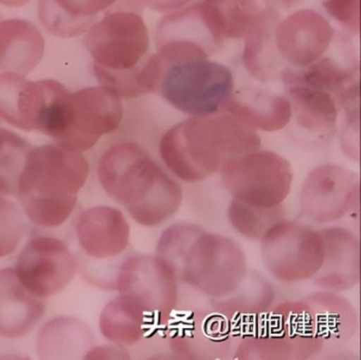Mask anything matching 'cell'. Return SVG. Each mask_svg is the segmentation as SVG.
Returning a JSON list of instances; mask_svg holds the SVG:
<instances>
[{
    "mask_svg": "<svg viewBox=\"0 0 361 360\" xmlns=\"http://www.w3.org/2000/svg\"><path fill=\"white\" fill-rule=\"evenodd\" d=\"M324 349L314 311L305 298L264 311L245 328L238 359H307Z\"/></svg>",
    "mask_w": 361,
    "mask_h": 360,
    "instance_id": "cell-7",
    "label": "cell"
},
{
    "mask_svg": "<svg viewBox=\"0 0 361 360\" xmlns=\"http://www.w3.org/2000/svg\"><path fill=\"white\" fill-rule=\"evenodd\" d=\"M98 177L105 192L141 226L164 224L183 203L180 184L133 142L115 144L102 155Z\"/></svg>",
    "mask_w": 361,
    "mask_h": 360,
    "instance_id": "cell-2",
    "label": "cell"
},
{
    "mask_svg": "<svg viewBox=\"0 0 361 360\" xmlns=\"http://www.w3.org/2000/svg\"><path fill=\"white\" fill-rule=\"evenodd\" d=\"M114 288L134 299L161 324L170 321L178 301L176 275L157 254H137L126 258L120 266Z\"/></svg>",
    "mask_w": 361,
    "mask_h": 360,
    "instance_id": "cell-12",
    "label": "cell"
},
{
    "mask_svg": "<svg viewBox=\"0 0 361 360\" xmlns=\"http://www.w3.org/2000/svg\"><path fill=\"white\" fill-rule=\"evenodd\" d=\"M359 178L341 165H320L308 173L302 184L301 213L318 224L337 222L358 207Z\"/></svg>",
    "mask_w": 361,
    "mask_h": 360,
    "instance_id": "cell-14",
    "label": "cell"
},
{
    "mask_svg": "<svg viewBox=\"0 0 361 360\" xmlns=\"http://www.w3.org/2000/svg\"><path fill=\"white\" fill-rule=\"evenodd\" d=\"M92 334L84 322L73 317L48 321L37 336V354L42 359H75L92 347Z\"/></svg>",
    "mask_w": 361,
    "mask_h": 360,
    "instance_id": "cell-27",
    "label": "cell"
},
{
    "mask_svg": "<svg viewBox=\"0 0 361 360\" xmlns=\"http://www.w3.org/2000/svg\"><path fill=\"white\" fill-rule=\"evenodd\" d=\"M139 4L117 0L83 38L101 86L126 99L145 93L138 72L149 51V35Z\"/></svg>",
    "mask_w": 361,
    "mask_h": 360,
    "instance_id": "cell-4",
    "label": "cell"
},
{
    "mask_svg": "<svg viewBox=\"0 0 361 360\" xmlns=\"http://www.w3.org/2000/svg\"><path fill=\"white\" fill-rule=\"evenodd\" d=\"M67 92L58 80L32 82L12 72L0 73V119L22 131L43 133L56 104Z\"/></svg>",
    "mask_w": 361,
    "mask_h": 360,
    "instance_id": "cell-13",
    "label": "cell"
},
{
    "mask_svg": "<svg viewBox=\"0 0 361 360\" xmlns=\"http://www.w3.org/2000/svg\"><path fill=\"white\" fill-rule=\"evenodd\" d=\"M44 51L45 40L32 23L0 20V69L26 76L37 67Z\"/></svg>",
    "mask_w": 361,
    "mask_h": 360,
    "instance_id": "cell-23",
    "label": "cell"
},
{
    "mask_svg": "<svg viewBox=\"0 0 361 360\" xmlns=\"http://www.w3.org/2000/svg\"><path fill=\"white\" fill-rule=\"evenodd\" d=\"M31 150L32 146L26 140L0 126V194H18L20 175Z\"/></svg>",
    "mask_w": 361,
    "mask_h": 360,
    "instance_id": "cell-32",
    "label": "cell"
},
{
    "mask_svg": "<svg viewBox=\"0 0 361 360\" xmlns=\"http://www.w3.org/2000/svg\"><path fill=\"white\" fill-rule=\"evenodd\" d=\"M322 8L329 17L350 33H359V0H323Z\"/></svg>",
    "mask_w": 361,
    "mask_h": 360,
    "instance_id": "cell-34",
    "label": "cell"
},
{
    "mask_svg": "<svg viewBox=\"0 0 361 360\" xmlns=\"http://www.w3.org/2000/svg\"><path fill=\"white\" fill-rule=\"evenodd\" d=\"M274 36L281 59L293 69H303L331 50L336 32L322 14L301 8L276 23Z\"/></svg>",
    "mask_w": 361,
    "mask_h": 360,
    "instance_id": "cell-16",
    "label": "cell"
},
{
    "mask_svg": "<svg viewBox=\"0 0 361 360\" xmlns=\"http://www.w3.org/2000/svg\"><path fill=\"white\" fill-rule=\"evenodd\" d=\"M156 254L172 267L178 282L211 300L233 294L248 273L244 251L235 241L193 222L169 227Z\"/></svg>",
    "mask_w": 361,
    "mask_h": 360,
    "instance_id": "cell-1",
    "label": "cell"
},
{
    "mask_svg": "<svg viewBox=\"0 0 361 360\" xmlns=\"http://www.w3.org/2000/svg\"><path fill=\"white\" fill-rule=\"evenodd\" d=\"M224 40L245 38L262 11L257 0H202Z\"/></svg>",
    "mask_w": 361,
    "mask_h": 360,
    "instance_id": "cell-30",
    "label": "cell"
},
{
    "mask_svg": "<svg viewBox=\"0 0 361 360\" xmlns=\"http://www.w3.org/2000/svg\"><path fill=\"white\" fill-rule=\"evenodd\" d=\"M312 306L317 328L325 349L339 347L356 332L357 317L353 305L337 292H319L305 296Z\"/></svg>",
    "mask_w": 361,
    "mask_h": 360,
    "instance_id": "cell-26",
    "label": "cell"
},
{
    "mask_svg": "<svg viewBox=\"0 0 361 360\" xmlns=\"http://www.w3.org/2000/svg\"><path fill=\"white\" fill-rule=\"evenodd\" d=\"M176 40L198 44L209 55L217 52L225 42L204 1L171 12L159 21L156 46Z\"/></svg>",
    "mask_w": 361,
    "mask_h": 360,
    "instance_id": "cell-22",
    "label": "cell"
},
{
    "mask_svg": "<svg viewBox=\"0 0 361 360\" xmlns=\"http://www.w3.org/2000/svg\"><path fill=\"white\" fill-rule=\"evenodd\" d=\"M138 78L145 93H158L192 116L216 114L234 88L231 70L209 57L166 63L154 54L145 59Z\"/></svg>",
    "mask_w": 361,
    "mask_h": 360,
    "instance_id": "cell-6",
    "label": "cell"
},
{
    "mask_svg": "<svg viewBox=\"0 0 361 360\" xmlns=\"http://www.w3.org/2000/svg\"><path fill=\"white\" fill-rule=\"evenodd\" d=\"M77 269L66 244L56 237L31 239L20 251L14 268L20 283L35 296L45 299L60 294Z\"/></svg>",
    "mask_w": 361,
    "mask_h": 360,
    "instance_id": "cell-15",
    "label": "cell"
},
{
    "mask_svg": "<svg viewBox=\"0 0 361 360\" xmlns=\"http://www.w3.org/2000/svg\"><path fill=\"white\" fill-rule=\"evenodd\" d=\"M247 324L216 301L174 319L169 328L173 351L190 359H219L238 347Z\"/></svg>",
    "mask_w": 361,
    "mask_h": 360,
    "instance_id": "cell-10",
    "label": "cell"
},
{
    "mask_svg": "<svg viewBox=\"0 0 361 360\" xmlns=\"http://www.w3.org/2000/svg\"><path fill=\"white\" fill-rule=\"evenodd\" d=\"M261 146L257 131L232 114L191 116L171 127L160 140L162 161L179 179L206 180L229 159Z\"/></svg>",
    "mask_w": 361,
    "mask_h": 360,
    "instance_id": "cell-3",
    "label": "cell"
},
{
    "mask_svg": "<svg viewBox=\"0 0 361 360\" xmlns=\"http://www.w3.org/2000/svg\"><path fill=\"white\" fill-rule=\"evenodd\" d=\"M90 171L82 152L59 144L32 148L16 194L27 217L45 228L62 226L75 210Z\"/></svg>",
    "mask_w": 361,
    "mask_h": 360,
    "instance_id": "cell-5",
    "label": "cell"
},
{
    "mask_svg": "<svg viewBox=\"0 0 361 360\" xmlns=\"http://www.w3.org/2000/svg\"><path fill=\"white\" fill-rule=\"evenodd\" d=\"M324 241V258L312 279L319 287L344 292L359 282V239L350 229L329 227L320 230Z\"/></svg>",
    "mask_w": 361,
    "mask_h": 360,
    "instance_id": "cell-18",
    "label": "cell"
},
{
    "mask_svg": "<svg viewBox=\"0 0 361 360\" xmlns=\"http://www.w3.org/2000/svg\"><path fill=\"white\" fill-rule=\"evenodd\" d=\"M123 112L121 97L106 87L68 91L56 106L44 135L67 150L83 152L119 127Z\"/></svg>",
    "mask_w": 361,
    "mask_h": 360,
    "instance_id": "cell-8",
    "label": "cell"
},
{
    "mask_svg": "<svg viewBox=\"0 0 361 360\" xmlns=\"http://www.w3.org/2000/svg\"><path fill=\"white\" fill-rule=\"evenodd\" d=\"M276 23L274 13L263 10L245 36V67L251 76L264 82L280 78L283 71L280 67L282 59L274 44Z\"/></svg>",
    "mask_w": 361,
    "mask_h": 360,
    "instance_id": "cell-28",
    "label": "cell"
},
{
    "mask_svg": "<svg viewBox=\"0 0 361 360\" xmlns=\"http://www.w3.org/2000/svg\"><path fill=\"white\" fill-rule=\"evenodd\" d=\"M26 232V222L18 203L0 196V258L18 249Z\"/></svg>",
    "mask_w": 361,
    "mask_h": 360,
    "instance_id": "cell-33",
    "label": "cell"
},
{
    "mask_svg": "<svg viewBox=\"0 0 361 360\" xmlns=\"http://www.w3.org/2000/svg\"><path fill=\"white\" fill-rule=\"evenodd\" d=\"M141 4L160 13H170L187 6L191 0H138Z\"/></svg>",
    "mask_w": 361,
    "mask_h": 360,
    "instance_id": "cell-36",
    "label": "cell"
},
{
    "mask_svg": "<svg viewBox=\"0 0 361 360\" xmlns=\"http://www.w3.org/2000/svg\"><path fill=\"white\" fill-rule=\"evenodd\" d=\"M223 108L255 131L267 133L281 131L293 118L288 97L255 87L232 92Z\"/></svg>",
    "mask_w": 361,
    "mask_h": 360,
    "instance_id": "cell-21",
    "label": "cell"
},
{
    "mask_svg": "<svg viewBox=\"0 0 361 360\" xmlns=\"http://www.w3.org/2000/svg\"><path fill=\"white\" fill-rule=\"evenodd\" d=\"M298 125L310 135L324 136L336 126L338 108L331 93L303 85L287 87Z\"/></svg>",
    "mask_w": 361,
    "mask_h": 360,
    "instance_id": "cell-29",
    "label": "cell"
},
{
    "mask_svg": "<svg viewBox=\"0 0 361 360\" xmlns=\"http://www.w3.org/2000/svg\"><path fill=\"white\" fill-rule=\"evenodd\" d=\"M305 1H307V0H282V4L284 8H295V6H299V4Z\"/></svg>",
    "mask_w": 361,
    "mask_h": 360,
    "instance_id": "cell-38",
    "label": "cell"
},
{
    "mask_svg": "<svg viewBox=\"0 0 361 360\" xmlns=\"http://www.w3.org/2000/svg\"><path fill=\"white\" fill-rule=\"evenodd\" d=\"M158 325L161 323L155 317L134 299L123 294L107 303L100 316L103 336L122 347L136 344Z\"/></svg>",
    "mask_w": 361,
    "mask_h": 360,
    "instance_id": "cell-25",
    "label": "cell"
},
{
    "mask_svg": "<svg viewBox=\"0 0 361 360\" xmlns=\"http://www.w3.org/2000/svg\"><path fill=\"white\" fill-rule=\"evenodd\" d=\"M259 241L264 266L274 279L283 283L312 279L322 265V235L308 224L281 220Z\"/></svg>",
    "mask_w": 361,
    "mask_h": 360,
    "instance_id": "cell-11",
    "label": "cell"
},
{
    "mask_svg": "<svg viewBox=\"0 0 361 360\" xmlns=\"http://www.w3.org/2000/svg\"><path fill=\"white\" fill-rule=\"evenodd\" d=\"M117 0H39V18L52 35L69 38L86 33Z\"/></svg>",
    "mask_w": 361,
    "mask_h": 360,
    "instance_id": "cell-24",
    "label": "cell"
},
{
    "mask_svg": "<svg viewBox=\"0 0 361 360\" xmlns=\"http://www.w3.org/2000/svg\"><path fill=\"white\" fill-rule=\"evenodd\" d=\"M31 0H0V4L11 8H20V6H26Z\"/></svg>",
    "mask_w": 361,
    "mask_h": 360,
    "instance_id": "cell-37",
    "label": "cell"
},
{
    "mask_svg": "<svg viewBox=\"0 0 361 360\" xmlns=\"http://www.w3.org/2000/svg\"><path fill=\"white\" fill-rule=\"evenodd\" d=\"M335 55H324L316 63L303 69H283L281 78L287 87L303 85L329 93L341 95L354 85L358 74L352 46L344 38H337Z\"/></svg>",
    "mask_w": 361,
    "mask_h": 360,
    "instance_id": "cell-19",
    "label": "cell"
},
{
    "mask_svg": "<svg viewBox=\"0 0 361 360\" xmlns=\"http://www.w3.org/2000/svg\"><path fill=\"white\" fill-rule=\"evenodd\" d=\"M219 173L233 199L261 208L283 205L293 180V167L285 157L259 148L229 159Z\"/></svg>",
    "mask_w": 361,
    "mask_h": 360,
    "instance_id": "cell-9",
    "label": "cell"
},
{
    "mask_svg": "<svg viewBox=\"0 0 361 360\" xmlns=\"http://www.w3.org/2000/svg\"><path fill=\"white\" fill-rule=\"evenodd\" d=\"M75 231L80 247L94 260L117 258L130 244L128 220L119 209L109 205H97L82 212Z\"/></svg>",
    "mask_w": 361,
    "mask_h": 360,
    "instance_id": "cell-17",
    "label": "cell"
},
{
    "mask_svg": "<svg viewBox=\"0 0 361 360\" xmlns=\"http://www.w3.org/2000/svg\"><path fill=\"white\" fill-rule=\"evenodd\" d=\"M227 215L230 224L240 234L249 239L261 241L272 226L285 220V209L283 205L261 208L232 199Z\"/></svg>",
    "mask_w": 361,
    "mask_h": 360,
    "instance_id": "cell-31",
    "label": "cell"
},
{
    "mask_svg": "<svg viewBox=\"0 0 361 360\" xmlns=\"http://www.w3.org/2000/svg\"><path fill=\"white\" fill-rule=\"evenodd\" d=\"M83 358L84 359H128L130 355L124 347L115 344L90 347Z\"/></svg>",
    "mask_w": 361,
    "mask_h": 360,
    "instance_id": "cell-35",
    "label": "cell"
},
{
    "mask_svg": "<svg viewBox=\"0 0 361 360\" xmlns=\"http://www.w3.org/2000/svg\"><path fill=\"white\" fill-rule=\"evenodd\" d=\"M45 301L29 292L14 268L0 270V337L26 336L45 313Z\"/></svg>",
    "mask_w": 361,
    "mask_h": 360,
    "instance_id": "cell-20",
    "label": "cell"
}]
</instances>
